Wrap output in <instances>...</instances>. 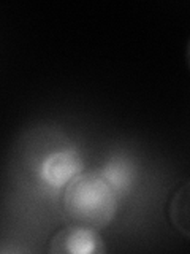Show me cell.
I'll return each instance as SVG.
<instances>
[{
	"label": "cell",
	"instance_id": "obj_5",
	"mask_svg": "<svg viewBox=\"0 0 190 254\" xmlns=\"http://www.w3.org/2000/svg\"><path fill=\"white\" fill-rule=\"evenodd\" d=\"M168 219L181 235L190 238V180L173 192L168 203Z\"/></svg>",
	"mask_w": 190,
	"mask_h": 254
},
{
	"label": "cell",
	"instance_id": "obj_3",
	"mask_svg": "<svg viewBox=\"0 0 190 254\" xmlns=\"http://www.w3.org/2000/svg\"><path fill=\"white\" fill-rule=\"evenodd\" d=\"M48 251L52 254H100L106 253V246L97 229L71 222L51 237Z\"/></svg>",
	"mask_w": 190,
	"mask_h": 254
},
{
	"label": "cell",
	"instance_id": "obj_6",
	"mask_svg": "<svg viewBox=\"0 0 190 254\" xmlns=\"http://www.w3.org/2000/svg\"><path fill=\"white\" fill-rule=\"evenodd\" d=\"M186 58H187L189 68H190V40H189V43H187V53H186Z\"/></svg>",
	"mask_w": 190,
	"mask_h": 254
},
{
	"label": "cell",
	"instance_id": "obj_1",
	"mask_svg": "<svg viewBox=\"0 0 190 254\" xmlns=\"http://www.w3.org/2000/svg\"><path fill=\"white\" fill-rule=\"evenodd\" d=\"M119 197L98 170H84L62 190L63 213L73 224L105 229L117 213Z\"/></svg>",
	"mask_w": 190,
	"mask_h": 254
},
{
	"label": "cell",
	"instance_id": "obj_2",
	"mask_svg": "<svg viewBox=\"0 0 190 254\" xmlns=\"http://www.w3.org/2000/svg\"><path fill=\"white\" fill-rule=\"evenodd\" d=\"M81 153L73 146L49 151L37 165V178L42 185L54 190H63L70 181L84 172Z\"/></svg>",
	"mask_w": 190,
	"mask_h": 254
},
{
	"label": "cell",
	"instance_id": "obj_4",
	"mask_svg": "<svg viewBox=\"0 0 190 254\" xmlns=\"http://www.w3.org/2000/svg\"><path fill=\"white\" fill-rule=\"evenodd\" d=\"M98 173L114 189L119 198L130 192L137 181V165L132 157L125 154H114L98 167Z\"/></svg>",
	"mask_w": 190,
	"mask_h": 254
}]
</instances>
